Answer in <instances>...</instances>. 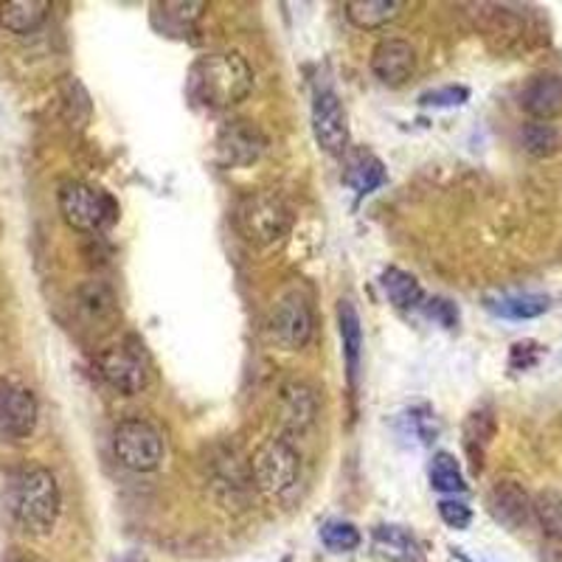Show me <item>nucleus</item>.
<instances>
[{
    "mask_svg": "<svg viewBox=\"0 0 562 562\" xmlns=\"http://www.w3.org/2000/svg\"><path fill=\"white\" fill-rule=\"evenodd\" d=\"M3 509L18 531L32 537H43L57 526L63 495L52 470L45 467H26L7 481L3 490Z\"/></svg>",
    "mask_w": 562,
    "mask_h": 562,
    "instance_id": "obj_1",
    "label": "nucleus"
},
{
    "mask_svg": "<svg viewBox=\"0 0 562 562\" xmlns=\"http://www.w3.org/2000/svg\"><path fill=\"white\" fill-rule=\"evenodd\" d=\"M254 90V68L239 52L205 54L189 70V97L211 110H231Z\"/></svg>",
    "mask_w": 562,
    "mask_h": 562,
    "instance_id": "obj_2",
    "label": "nucleus"
},
{
    "mask_svg": "<svg viewBox=\"0 0 562 562\" xmlns=\"http://www.w3.org/2000/svg\"><path fill=\"white\" fill-rule=\"evenodd\" d=\"M234 223L250 245L270 248L288 237L293 228V209L281 194L262 189V192H250L239 200Z\"/></svg>",
    "mask_w": 562,
    "mask_h": 562,
    "instance_id": "obj_3",
    "label": "nucleus"
},
{
    "mask_svg": "<svg viewBox=\"0 0 562 562\" xmlns=\"http://www.w3.org/2000/svg\"><path fill=\"white\" fill-rule=\"evenodd\" d=\"M250 481L265 498L284 501L301 481V453L288 436L268 439L250 459Z\"/></svg>",
    "mask_w": 562,
    "mask_h": 562,
    "instance_id": "obj_4",
    "label": "nucleus"
},
{
    "mask_svg": "<svg viewBox=\"0 0 562 562\" xmlns=\"http://www.w3.org/2000/svg\"><path fill=\"white\" fill-rule=\"evenodd\" d=\"M59 214L79 234H97L115 220V203L97 186L68 180L59 186Z\"/></svg>",
    "mask_w": 562,
    "mask_h": 562,
    "instance_id": "obj_5",
    "label": "nucleus"
},
{
    "mask_svg": "<svg viewBox=\"0 0 562 562\" xmlns=\"http://www.w3.org/2000/svg\"><path fill=\"white\" fill-rule=\"evenodd\" d=\"M113 453L133 473H153L164 461L167 445L153 422L124 419L113 430Z\"/></svg>",
    "mask_w": 562,
    "mask_h": 562,
    "instance_id": "obj_6",
    "label": "nucleus"
},
{
    "mask_svg": "<svg viewBox=\"0 0 562 562\" xmlns=\"http://www.w3.org/2000/svg\"><path fill=\"white\" fill-rule=\"evenodd\" d=\"M268 335L276 346L288 351H299L310 344L315 329L313 321V307H310L307 295L299 293V290H290V293L279 295L270 307L268 321Z\"/></svg>",
    "mask_w": 562,
    "mask_h": 562,
    "instance_id": "obj_7",
    "label": "nucleus"
},
{
    "mask_svg": "<svg viewBox=\"0 0 562 562\" xmlns=\"http://www.w3.org/2000/svg\"><path fill=\"white\" fill-rule=\"evenodd\" d=\"M97 369L104 383L119 394H138L149 383V366L140 346H135L133 340H122L99 351Z\"/></svg>",
    "mask_w": 562,
    "mask_h": 562,
    "instance_id": "obj_8",
    "label": "nucleus"
},
{
    "mask_svg": "<svg viewBox=\"0 0 562 562\" xmlns=\"http://www.w3.org/2000/svg\"><path fill=\"white\" fill-rule=\"evenodd\" d=\"M37 425V400L26 385L0 380V439H26Z\"/></svg>",
    "mask_w": 562,
    "mask_h": 562,
    "instance_id": "obj_9",
    "label": "nucleus"
},
{
    "mask_svg": "<svg viewBox=\"0 0 562 562\" xmlns=\"http://www.w3.org/2000/svg\"><path fill=\"white\" fill-rule=\"evenodd\" d=\"M313 135L318 147L326 155H346L349 149V124H346V110L333 90H318L313 102Z\"/></svg>",
    "mask_w": 562,
    "mask_h": 562,
    "instance_id": "obj_10",
    "label": "nucleus"
},
{
    "mask_svg": "<svg viewBox=\"0 0 562 562\" xmlns=\"http://www.w3.org/2000/svg\"><path fill=\"white\" fill-rule=\"evenodd\" d=\"M486 506L492 518L509 531L524 529L535 520V501L518 481H498L486 495Z\"/></svg>",
    "mask_w": 562,
    "mask_h": 562,
    "instance_id": "obj_11",
    "label": "nucleus"
},
{
    "mask_svg": "<svg viewBox=\"0 0 562 562\" xmlns=\"http://www.w3.org/2000/svg\"><path fill=\"white\" fill-rule=\"evenodd\" d=\"M217 149L231 167H248V164H256L262 158L265 149H268V138L250 122H228L220 130Z\"/></svg>",
    "mask_w": 562,
    "mask_h": 562,
    "instance_id": "obj_12",
    "label": "nucleus"
},
{
    "mask_svg": "<svg viewBox=\"0 0 562 562\" xmlns=\"http://www.w3.org/2000/svg\"><path fill=\"white\" fill-rule=\"evenodd\" d=\"M416 70V52L408 40H383L371 52V74L389 88H400L408 82Z\"/></svg>",
    "mask_w": 562,
    "mask_h": 562,
    "instance_id": "obj_13",
    "label": "nucleus"
},
{
    "mask_svg": "<svg viewBox=\"0 0 562 562\" xmlns=\"http://www.w3.org/2000/svg\"><path fill=\"white\" fill-rule=\"evenodd\" d=\"M279 411H281V425L290 436L304 434L315 425L318 419V394L310 389L307 383L293 380L281 389L279 396Z\"/></svg>",
    "mask_w": 562,
    "mask_h": 562,
    "instance_id": "obj_14",
    "label": "nucleus"
},
{
    "mask_svg": "<svg viewBox=\"0 0 562 562\" xmlns=\"http://www.w3.org/2000/svg\"><path fill=\"white\" fill-rule=\"evenodd\" d=\"M520 108L531 115V122H554L562 115V77L535 74L520 90Z\"/></svg>",
    "mask_w": 562,
    "mask_h": 562,
    "instance_id": "obj_15",
    "label": "nucleus"
},
{
    "mask_svg": "<svg viewBox=\"0 0 562 562\" xmlns=\"http://www.w3.org/2000/svg\"><path fill=\"white\" fill-rule=\"evenodd\" d=\"M338 326L340 344H344L346 378H349V389L355 391L360 378V358H363V326H360V315L349 299L338 304Z\"/></svg>",
    "mask_w": 562,
    "mask_h": 562,
    "instance_id": "obj_16",
    "label": "nucleus"
},
{
    "mask_svg": "<svg viewBox=\"0 0 562 562\" xmlns=\"http://www.w3.org/2000/svg\"><path fill=\"white\" fill-rule=\"evenodd\" d=\"M77 310L82 315L85 324L93 329H110V324L119 321V301H115L113 290L104 288L102 281H88L77 293Z\"/></svg>",
    "mask_w": 562,
    "mask_h": 562,
    "instance_id": "obj_17",
    "label": "nucleus"
},
{
    "mask_svg": "<svg viewBox=\"0 0 562 562\" xmlns=\"http://www.w3.org/2000/svg\"><path fill=\"white\" fill-rule=\"evenodd\" d=\"M475 29H479L490 43H498L501 48H509L512 43H518L526 34L524 20H520L518 14L506 12V9L501 7H486V3L475 7Z\"/></svg>",
    "mask_w": 562,
    "mask_h": 562,
    "instance_id": "obj_18",
    "label": "nucleus"
},
{
    "mask_svg": "<svg viewBox=\"0 0 562 562\" xmlns=\"http://www.w3.org/2000/svg\"><path fill=\"white\" fill-rule=\"evenodd\" d=\"M371 546L389 562H422V549L416 537L405 526L383 524L371 531Z\"/></svg>",
    "mask_w": 562,
    "mask_h": 562,
    "instance_id": "obj_19",
    "label": "nucleus"
},
{
    "mask_svg": "<svg viewBox=\"0 0 562 562\" xmlns=\"http://www.w3.org/2000/svg\"><path fill=\"white\" fill-rule=\"evenodd\" d=\"M48 0H9L0 3V26L12 34H32L48 20Z\"/></svg>",
    "mask_w": 562,
    "mask_h": 562,
    "instance_id": "obj_20",
    "label": "nucleus"
},
{
    "mask_svg": "<svg viewBox=\"0 0 562 562\" xmlns=\"http://www.w3.org/2000/svg\"><path fill=\"white\" fill-rule=\"evenodd\" d=\"M344 183L349 189L358 192V198H366L374 189L385 183V167L383 160L374 158L371 153H355L346 158V169H344Z\"/></svg>",
    "mask_w": 562,
    "mask_h": 562,
    "instance_id": "obj_21",
    "label": "nucleus"
},
{
    "mask_svg": "<svg viewBox=\"0 0 562 562\" xmlns=\"http://www.w3.org/2000/svg\"><path fill=\"white\" fill-rule=\"evenodd\" d=\"M403 3L400 0H349L346 3V18L358 29H383L385 23L400 18Z\"/></svg>",
    "mask_w": 562,
    "mask_h": 562,
    "instance_id": "obj_22",
    "label": "nucleus"
},
{
    "mask_svg": "<svg viewBox=\"0 0 562 562\" xmlns=\"http://www.w3.org/2000/svg\"><path fill=\"white\" fill-rule=\"evenodd\" d=\"M486 307H490L495 315H501V318L531 321L549 313L551 299L549 295H537V293H515V295H501L498 301H490Z\"/></svg>",
    "mask_w": 562,
    "mask_h": 562,
    "instance_id": "obj_23",
    "label": "nucleus"
},
{
    "mask_svg": "<svg viewBox=\"0 0 562 562\" xmlns=\"http://www.w3.org/2000/svg\"><path fill=\"white\" fill-rule=\"evenodd\" d=\"M380 284H383L385 295L394 307L400 310H416L422 307V301H425V293H422V284L416 281V276L405 273L400 268H389L383 270L380 276Z\"/></svg>",
    "mask_w": 562,
    "mask_h": 562,
    "instance_id": "obj_24",
    "label": "nucleus"
},
{
    "mask_svg": "<svg viewBox=\"0 0 562 562\" xmlns=\"http://www.w3.org/2000/svg\"><path fill=\"white\" fill-rule=\"evenodd\" d=\"M492 436H495V414L492 408H475L464 422V448L473 459L475 470H481L484 450L490 448Z\"/></svg>",
    "mask_w": 562,
    "mask_h": 562,
    "instance_id": "obj_25",
    "label": "nucleus"
},
{
    "mask_svg": "<svg viewBox=\"0 0 562 562\" xmlns=\"http://www.w3.org/2000/svg\"><path fill=\"white\" fill-rule=\"evenodd\" d=\"M520 144L531 158H551L562 149V127L554 122H529L520 130Z\"/></svg>",
    "mask_w": 562,
    "mask_h": 562,
    "instance_id": "obj_26",
    "label": "nucleus"
},
{
    "mask_svg": "<svg viewBox=\"0 0 562 562\" xmlns=\"http://www.w3.org/2000/svg\"><path fill=\"white\" fill-rule=\"evenodd\" d=\"M430 486L436 492H464L467 490V481L464 473H461V464L453 459L450 453H436L434 461H430Z\"/></svg>",
    "mask_w": 562,
    "mask_h": 562,
    "instance_id": "obj_27",
    "label": "nucleus"
},
{
    "mask_svg": "<svg viewBox=\"0 0 562 562\" xmlns=\"http://www.w3.org/2000/svg\"><path fill=\"white\" fill-rule=\"evenodd\" d=\"M535 520L549 537L562 543V495L554 490L537 492L535 498Z\"/></svg>",
    "mask_w": 562,
    "mask_h": 562,
    "instance_id": "obj_28",
    "label": "nucleus"
},
{
    "mask_svg": "<svg viewBox=\"0 0 562 562\" xmlns=\"http://www.w3.org/2000/svg\"><path fill=\"white\" fill-rule=\"evenodd\" d=\"M360 531L358 526L349 524V520H329L321 529V543L329 551H338V554H346V551H355L360 546Z\"/></svg>",
    "mask_w": 562,
    "mask_h": 562,
    "instance_id": "obj_29",
    "label": "nucleus"
},
{
    "mask_svg": "<svg viewBox=\"0 0 562 562\" xmlns=\"http://www.w3.org/2000/svg\"><path fill=\"white\" fill-rule=\"evenodd\" d=\"M470 99V90L461 88V85H448V88H436L422 93L419 104L425 108H461V104Z\"/></svg>",
    "mask_w": 562,
    "mask_h": 562,
    "instance_id": "obj_30",
    "label": "nucleus"
},
{
    "mask_svg": "<svg viewBox=\"0 0 562 562\" xmlns=\"http://www.w3.org/2000/svg\"><path fill=\"white\" fill-rule=\"evenodd\" d=\"M439 518L450 526V529H467L473 524V509L464 501H441Z\"/></svg>",
    "mask_w": 562,
    "mask_h": 562,
    "instance_id": "obj_31",
    "label": "nucleus"
},
{
    "mask_svg": "<svg viewBox=\"0 0 562 562\" xmlns=\"http://www.w3.org/2000/svg\"><path fill=\"white\" fill-rule=\"evenodd\" d=\"M430 304H434V307H428L430 318L441 321L445 326L456 324V310H453V304H450V301H430Z\"/></svg>",
    "mask_w": 562,
    "mask_h": 562,
    "instance_id": "obj_32",
    "label": "nucleus"
},
{
    "mask_svg": "<svg viewBox=\"0 0 562 562\" xmlns=\"http://www.w3.org/2000/svg\"><path fill=\"white\" fill-rule=\"evenodd\" d=\"M9 562H32V560H9Z\"/></svg>",
    "mask_w": 562,
    "mask_h": 562,
    "instance_id": "obj_33",
    "label": "nucleus"
}]
</instances>
